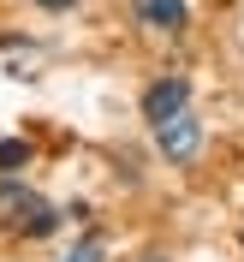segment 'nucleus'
Returning a JSON list of instances; mask_svg holds the SVG:
<instances>
[{
    "label": "nucleus",
    "instance_id": "f257e3e1",
    "mask_svg": "<svg viewBox=\"0 0 244 262\" xmlns=\"http://www.w3.org/2000/svg\"><path fill=\"white\" fill-rule=\"evenodd\" d=\"M0 221H12V227L30 232V238H48V232H60L65 209L42 203L30 185H18V173H0Z\"/></svg>",
    "mask_w": 244,
    "mask_h": 262
},
{
    "label": "nucleus",
    "instance_id": "f03ea898",
    "mask_svg": "<svg viewBox=\"0 0 244 262\" xmlns=\"http://www.w3.org/2000/svg\"><path fill=\"white\" fill-rule=\"evenodd\" d=\"M155 143H161L167 161H196V149H203V119H196L191 107H179L173 119L155 125Z\"/></svg>",
    "mask_w": 244,
    "mask_h": 262
},
{
    "label": "nucleus",
    "instance_id": "7ed1b4c3",
    "mask_svg": "<svg viewBox=\"0 0 244 262\" xmlns=\"http://www.w3.org/2000/svg\"><path fill=\"white\" fill-rule=\"evenodd\" d=\"M179 107H191V83H185V78H155L143 90V119H149V125L173 119Z\"/></svg>",
    "mask_w": 244,
    "mask_h": 262
},
{
    "label": "nucleus",
    "instance_id": "20e7f679",
    "mask_svg": "<svg viewBox=\"0 0 244 262\" xmlns=\"http://www.w3.org/2000/svg\"><path fill=\"white\" fill-rule=\"evenodd\" d=\"M137 18H143L149 30H185L191 24V0H137Z\"/></svg>",
    "mask_w": 244,
    "mask_h": 262
},
{
    "label": "nucleus",
    "instance_id": "39448f33",
    "mask_svg": "<svg viewBox=\"0 0 244 262\" xmlns=\"http://www.w3.org/2000/svg\"><path fill=\"white\" fill-rule=\"evenodd\" d=\"M30 167V143L24 137H0V173H24Z\"/></svg>",
    "mask_w": 244,
    "mask_h": 262
},
{
    "label": "nucleus",
    "instance_id": "423d86ee",
    "mask_svg": "<svg viewBox=\"0 0 244 262\" xmlns=\"http://www.w3.org/2000/svg\"><path fill=\"white\" fill-rule=\"evenodd\" d=\"M60 262H101V238L90 232V238H83V245L72 250V256H60Z\"/></svg>",
    "mask_w": 244,
    "mask_h": 262
},
{
    "label": "nucleus",
    "instance_id": "0eeeda50",
    "mask_svg": "<svg viewBox=\"0 0 244 262\" xmlns=\"http://www.w3.org/2000/svg\"><path fill=\"white\" fill-rule=\"evenodd\" d=\"M36 6H42V12H72L78 0H36Z\"/></svg>",
    "mask_w": 244,
    "mask_h": 262
},
{
    "label": "nucleus",
    "instance_id": "6e6552de",
    "mask_svg": "<svg viewBox=\"0 0 244 262\" xmlns=\"http://www.w3.org/2000/svg\"><path fill=\"white\" fill-rule=\"evenodd\" d=\"M149 262H161V256H149Z\"/></svg>",
    "mask_w": 244,
    "mask_h": 262
}]
</instances>
